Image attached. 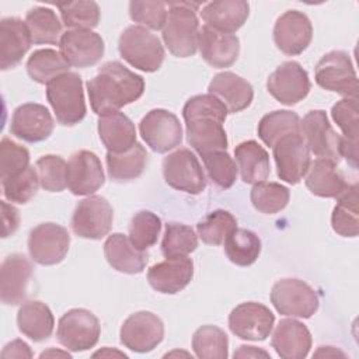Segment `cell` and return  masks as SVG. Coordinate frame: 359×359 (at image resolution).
Wrapping results in <instances>:
<instances>
[{"mask_svg": "<svg viewBox=\"0 0 359 359\" xmlns=\"http://www.w3.org/2000/svg\"><path fill=\"white\" fill-rule=\"evenodd\" d=\"M227 108L213 94L191 97L184 108L182 116L187 126V140L202 157L213 151L227 150V135L223 123Z\"/></svg>", "mask_w": 359, "mask_h": 359, "instance_id": "obj_1", "label": "cell"}, {"mask_svg": "<svg viewBox=\"0 0 359 359\" xmlns=\"http://www.w3.org/2000/svg\"><path fill=\"white\" fill-rule=\"evenodd\" d=\"M87 93L91 109L101 116L137 101L144 93V80L121 62L111 60L87 81Z\"/></svg>", "mask_w": 359, "mask_h": 359, "instance_id": "obj_2", "label": "cell"}, {"mask_svg": "<svg viewBox=\"0 0 359 359\" xmlns=\"http://www.w3.org/2000/svg\"><path fill=\"white\" fill-rule=\"evenodd\" d=\"M167 21L163 27V41L177 57L194 56L198 50L199 21L196 17L198 3L170 1Z\"/></svg>", "mask_w": 359, "mask_h": 359, "instance_id": "obj_3", "label": "cell"}, {"mask_svg": "<svg viewBox=\"0 0 359 359\" xmlns=\"http://www.w3.org/2000/svg\"><path fill=\"white\" fill-rule=\"evenodd\" d=\"M46 98L56 121L63 126H73L86 116L83 80L74 72H66L46 84Z\"/></svg>", "mask_w": 359, "mask_h": 359, "instance_id": "obj_4", "label": "cell"}, {"mask_svg": "<svg viewBox=\"0 0 359 359\" xmlns=\"http://www.w3.org/2000/svg\"><path fill=\"white\" fill-rule=\"evenodd\" d=\"M119 55L135 69L146 73L157 72L164 62V48L157 38L142 25H129L119 36Z\"/></svg>", "mask_w": 359, "mask_h": 359, "instance_id": "obj_5", "label": "cell"}, {"mask_svg": "<svg viewBox=\"0 0 359 359\" xmlns=\"http://www.w3.org/2000/svg\"><path fill=\"white\" fill-rule=\"evenodd\" d=\"M101 334V325L94 313L86 309L66 311L57 323L56 337L62 346L72 352L94 348Z\"/></svg>", "mask_w": 359, "mask_h": 359, "instance_id": "obj_6", "label": "cell"}, {"mask_svg": "<svg viewBox=\"0 0 359 359\" xmlns=\"http://www.w3.org/2000/svg\"><path fill=\"white\" fill-rule=\"evenodd\" d=\"M271 303L282 316L310 318L318 310V294L300 279L278 280L271 290Z\"/></svg>", "mask_w": 359, "mask_h": 359, "instance_id": "obj_7", "label": "cell"}, {"mask_svg": "<svg viewBox=\"0 0 359 359\" xmlns=\"http://www.w3.org/2000/svg\"><path fill=\"white\" fill-rule=\"evenodd\" d=\"M316 83L332 93L348 98L358 95V77L351 56L344 50H331L325 53L316 65Z\"/></svg>", "mask_w": 359, "mask_h": 359, "instance_id": "obj_8", "label": "cell"}, {"mask_svg": "<svg viewBox=\"0 0 359 359\" xmlns=\"http://www.w3.org/2000/svg\"><path fill=\"white\" fill-rule=\"evenodd\" d=\"M163 175L171 188L185 194L198 195L206 188V177L198 157L185 147L164 157Z\"/></svg>", "mask_w": 359, "mask_h": 359, "instance_id": "obj_9", "label": "cell"}, {"mask_svg": "<svg viewBox=\"0 0 359 359\" xmlns=\"http://www.w3.org/2000/svg\"><path fill=\"white\" fill-rule=\"evenodd\" d=\"M114 220L111 203L100 195H91L80 201L73 212L70 227L81 238L101 240L105 237Z\"/></svg>", "mask_w": 359, "mask_h": 359, "instance_id": "obj_10", "label": "cell"}, {"mask_svg": "<svg viewBox=\"0 0 359 359\" xmlns=\"http://www.w3.org/2000/svg\"><path fill=\"white\" fill-rule=\"evenodd\" d=\"M300 133L314 156L339 163L342 136L334 130L325 111L313 109L307 112L300 121Z\"/></svg>", "mask_w": 359, "mask_h": 359, "instance_id": "obj_11", "label": "cell"}, {"mask_svg": "<svg viewBox=\"0 0 359 359\" xmlns=\"http://www.w3.org/2000/svg\"><path fill=\"white\" fill-rule=\"evenodd\" d=\"M146 144L156 153H167L182 142V126L172 112L157 108L149 111L139 123Z\"/></svg>", "mask_w": 359, "mask_h": 359, "instance_id": "obj_12", "label": "cell"}, {"mask_svg": "<svg viewBox=\"0 0 359 359\" xmlns=\"http://www.w3.org/2000/svg\"><path fill=\"white\" fill-rule=\"evenodd\" d=\"M164 338V324L151 311H136L122 324L119 331L121 344L139 353L153 351Z\"/></svg>", "mask_w": 359, "mask_h": 359, "instance_id": "obj_13", "label": "cell"}, {"mask_svg": "<svg viewBox=\"0 0 359 359\" xmlns=\"http://www.w3.org/2000/svg\"><path fill=\"white\" fill-rule=\"evenodd\" d=\"M272 150L278 177L292 185L300 182L311 163L310 150L302 133H289L280 137Z\"/></svg>", "mask_w": 359, "mask_h": 359, "instance_id": "obj_14", "label": "cell"}, {"mask_svg": "<svg viewBox=\"0 0 359 359\" xmlns=\"http://www.w3.org/2000/svg\"><path fill=\"white\" fill-rule=\"evenodd\" d=\"M69 231L56 223H41L28 236V251L39 265H56L62 262L69 251Z\"/></svg>", "mask_w": 359, "mask_h": 359, "instance_id": "obj_15", "label": "cell"}, {"mask_svg": "<svg viewBox=\"0 0 359 359\" xmlns=\"http://www.w3.org/2000/svg\"><path fill=\"white\" fill-rule=\"evenodd\" d=\"M266 88L278 102L283 105H294L307 97L311 83L309 73L300 63L287 60L269 74Z\"/></svg>", "mask_w": 359, "mask_h": 359, "instance_id": "obj_16", "label": "cell"}, {"mask_svg": "<svg viewBox=\"0 0 359 359\" xmlns=\"http://www.w3.org/2000/svg\"><path fill=\"white\" fill-rule=\"evenodd\" d=\"M275 323L273 313L257 302H245L236 306L229 314L230 331L247 341H264L269 337Z\"/></svg>", "mask_w": 359, "mask_h": 359, "instance_id": "obj_17", "label": "cell"}, {"mask_svg": "<svg viewBox=\"0 0 359 359\" xmlns=\"http://www.w3.org/2000/svg\"><path fill=\"white\" fill-rule=\"evenodd\" d=\"M313 39L310 18L297 10H287L278 17L273 25V42L276 48L287 55L296 56L307 49Z\"/></svg>", "mask_w": 359, "mask_h": 359, "instance_id": "obj_18", "label": "cell"}, {"mask_svg": "<svg viewBox=\"0 0 359 359\" xmlns=\"http://www.w3.org/2000/svg\"><path fill=\"white\" fill-rule=\"evenodd\" d=\"M62 56L70 66L90 67L97 65L104 55V41L100 34L90 29H67L59 41Z\"/></svg>", "mask_w": 359, "mask_h": 359, "instance_id": "obj_19", "label": "cell"}, {"mask_svg": "<svg viewBox=\"0 0 359 359\" xmlns=\"http://www.w3.org/2000/svg\"><path fill=\"white\" fill-rule=\"evenodd\" d=\"M55 128L49 109L36 102H27L17 107L11 116L10 132L17 139L36 143L48 139Z\"/></svg>", "mask_w": 359, "mask_h": 359, "instance_id": "obj_20", "label": "cell"}, {"mask_svg": "<svg viewBox=\"0 0 359 359\" xmlns=\"http://www.w3.org/2000/svg\"><path fill=\"white\" fill-rule=\"evenodd\" d=\"M105 182L102 164L90 150H79L67 163V188L76 196L91 195Z\"/></svg>", "mask_w": 359, "mask_h": 359, "instance_id": "obj_21", "label": "cell"}, {"mask_svg": "<svg viewBox=\"0 0 359 359\" xmlns=\"http://www.w3.org/2000/svg\"><path fill=\"white\" fill-rule=\"evenodd\" d=\"M32 276V265L22 254L4 258L0 268V297L4 304L17 306L27 297V287Z\"/></svg>", "mask_w": 359, "mask_h": 359, "instance_id": "obj_22", "label": "cell"}, {"mask_svg": "<svg viewBox=\"0 0 359 359\" xmlns=\"http://www.w3.org/2000/svg\"><path fill=\"white\" fill-rule=\"evenodd\" d=\"M194 276V262L188 257L167 258L150 266L147 280L150 286L164 294H175L185 289Z\"/></svg>", "mask_w": 359, "mask_h": 359, "instance_id": "obj_23", "label": "cell"}, {"mask_svg": "<svg viewBox=\"0 0 359 359\" xmlns=\"http://www.w3.org/2000/svg\"><path fill=\"white\" fill-rule=\"evenodd\" d=\"M32 38L29 29L18 17H6L0 21V69L15 67L29 50Z\"/></svg>", "mask_w": 359, "mask_h": 359, "instance_id": "obj_24", "label": "cell"}, {"mask_svg": "<svg viewBox=\"0 0 359 359\" xmlns=\"http://www.w3.org/2000/svg\"><path fill=\"white\" fill-rule=\"evenodd\" d=\"M198 48L202 59L212 67H230L238 57L240 41L233 34H223L203 25L199 28Z\"/></svg>", "mask_w": 359, "mask_h": 359, "instance_id": "obj_25", "label": "cell"}, {"mask_svg": "<svg viewBox=\"0 0 359 359\" xmlns=\"http://www.w3.org/2000/svg\"><path fill=\"white\" fill-rule=\"evenodd\" d=\"M271 344L283 359H303L310 352L311 334L303 323L294 318H283L276 325Z\"/></svg>", "mask_w": 359, "mask_h": 359, "instance_id": "obj_26", "label": "cell"}, {"mask_svg": "<svg viewBox=\"0 0 359 359\" xmlns=\"http://www.w3.org/2000/svg\"><path fill=\"white\" fill-rule=\"evenodd\" d=\"M208 91L224 104L229 114H237L248 108L254 98L252 86L233 72L217 73L209 83Z\"/></svg>", "mask_w": 359, "mask_h": 359, "instance_id": "obj_27", "label": "cell"}, {"mask_svg": "<svg viewBox=\"0 0 359 359\" xmlns=\"http://www.w3.org/2000/svg\"><path fill=\"white\" fill-rule=\"evenodd\" d=\"M250 15V6L244 0H217L206 3L201 10V17L209 28L233 34L244 25Z\"/></svg>", "mask_w": 359, "mask_h": 359, "instance_id": "obj_28", "label": "cell"}, {"mask_svg": "<svg viewBox=\"0 0 359 359\" xmlns=\"http://www.w3.org/2000/svg\"><path fill=\"white\" fill-rule=\"evenodd\" d=\"M104 255L108 264L118 272L140 273L147 262V252L133 247L129 237L122 233H112L104 243Z\"/></svg>", "mask_w": 359, "mask_h": 359, "instance_id": "obj_29", "label": "cell"}, {"mask_svg": "<svg viewBox=\"0 0 359 359\" xmlns=\"http://www.w3.org/2000/svg\"><path fill=\"white\" fill-rule=\"evenodd\" d=\"M338 163L328 158H317L310 163L306 172V187L320 198H338L349 185L337 167Z\"/></svg>", "mask_w": 359, "mask_h": 359, "instance_id": "obj_30", "label": "cell"}, {"mask_svg": "<svg viewBox=\"0 0 359 359\" xmlns=\"http://www.w3.org/2000/svg\"><path fill=\"white\" fill-rule=\"evenodd\" d=\"M97 123L98 136L108 151L122 153L136 143L135 123L123 112L101 115Z\"/></svg>", "mask_w": 359, "mask_h": 359, "instance_id": "obj_31", "label": "cell"}, {"mask_svg": "<svg viewBox=\"0 0 359 359\" xmlns=\"http://www.w3.org/2000/svg\"><path fill=\"white\" fill-rule=\"evenodd\" d=\"M17 325L20 332L25 337L34 342H42L52 335L55 318L45 303L39 300H28L18 309Z\"/></svg>", "mask_w": 359, "mask_h": 359, "instance_id": "obj_32", "label": "cell"}, {"mask_svg": "<svg viewBox=\"0 0 359 359\" xmlns=\"http://www.w3.org/2000/svg\"><path fill=\"white\" fill-rule=\"evenodd\" d=\"M234 157L241 180L245 184L262 182L271 172L269 156L266 150L255 140H247L236 146Z\"/></svg>", "mask_w": 359, "mask_h": 359, "instance_id": "obj_33", "label": "cell"}, {"mask_svg": "<svg viewBox=\"0 0 359 359\" xmlns=\"http://www.w3.org/2000/svg\"><path fill=\"white\" fill-rule=\"evenodd\" d=\"M107 170L111 180L116 182L132 181L140 177L146 168L147 151L140 143H135L129 150L122 153L107 151Z\"/></svg>", "mask_w": 359, "mask_h": 359, "instance_id": "obj_34", "label": "cell"}, {"mask_svg": "<svg viewBox=\"0 0 359 359\" xmlns=\"http://www.w3.org/2000/svg\"><path fill=\"white\" fill-rule=\"evenodd\" d=\"M25 24L34 43L59 45L62 36V22L52 8L36 6L27 11Z\"/></svg>", "mask_w": 359, "mask_h": 359, "instance_id": "obj_35", "label": "cell"}, {"mask_svg": "<svg viewBox=\"0 0 359 359\" xmlns=\"http://www.w3.org/2000/svg\"><path fill=\"white\" fill-rule=\"evenodd\" d=\"M337 199L338 202L331 215L332 230L342 237H356L359 233L358 185H348Z\"/></svg>", "mask_w": 359, "mask_h": 359, "instance_id": "obj_36", "label": "cell"}, {"mask_svg": "<svg viewBox=\"0 0 359 359\" xmlns=\"http://www.w3.org/2000/svg\"><path fill=\"white\" fill-rule=\"evenodd\" d=\"M227 258L238 266L252 265L261 252L259 237L247 229H234L224 240Z\"/></svg>", "mask_w": 359, "mask_h": 359, "instance_id": "obj_37", "label": "cell"}, {"mask_svg": "<svg viewBox=\"0 0 359 359\" xmlns=\"http://www.w3.org/2000/svg\"><path fill=\"white\" fill-rule=\"evenodd\" d=\"M69 67L67 60L55 49H38L27 60L29 77L39 84H48L57 76L69 72Z\"/></svg>", "mask_w": 359, "mask_h": 359, "instance_id": "obj_38", "label": "cell"}, {"mask_svg": "<svg viewBox=\"0 0 359 359\" xmlns=\"http://www.w3.org/2000/svg\"><path fill=\"white\" fill-rule=\"evenodd\" d=\"M257 132L259 139L272 147L280 137L289 133H300V118L293 111H273L261 118Z\"/></svg>", "mask_w": 359, "mask_h": 359, "instance_id": "obj_39", "label": "cell"}, {"mask_svg": "<svg viewBox=\"0 0 359 359\" xmlns=\"http://www.w3.org/2000/svg\"><path fill=\"white\" fill-rule=\"evenodd\" d=\"M192 349L201 359H226L229 356V338L216 325H202L194 332Z\"/></svg>", "mask_w": 359, "mask_h": 359, "instance_id": "obj_40", "label": "cell"}, {"mask_svg": "<svg viewBox=\"0 0 359 359\" xmlns=\"http://www.w3.org/2000/svg\"><path fill=\"white\" fill-rule=\"evenodd\" d=\"M250 199L252 206L264 215H275L286 208L290 199V191L279 182L254 184Z\"/></svg>", "mask_w": 359, "mask_h": 359, "instance_id": "obj_41", "label": "cell"}, {"mask_svg": "<svg viewBox=\"0 0 359 359\" xmlns=\"http://www.w3.org/2000/svg\"><path fill=\"white\" fill-rule=\"evenodd\" d=\"M198 247V236L194 229L182 224L170 222L165 224L163 241H161V252L165 258H177L187 257Z\"/></svg>", "mask_w": 359, "mask_h": 359, "instance_id": "obj_42", "label": "cell"}, {"mask_svg": "<svg viewBox=\"0 0 359 359\" xmlns=\"http://www.w3.org/2000/svg\"><path fill=\"white\" fill-rule=\"evenodd\" d=\"M237 227V219L224 209H216L208 213L198 224V236L205 244L220 245L227 236Z\"/></svg>", "mask_w": 359, "mask_h": 359, "instance_id": "obj_43", "label": "cell"}, {"mask_svg": "<svg viewBox=\"0 0 359 359\" xmlns=\"http://www.w3.org/2000/svg\"><path fill=\"white\" fill-rule=\"evenodd\" d=\"M161 231L160 217L150 210H139L129 223V240L139 251H146L157 243Z\"/></svg>", "mask_w": 359, "mask_h": 359, "instance_id": "obj_44", "label": "cell"}, {"mask_svg": "<svg viewBox=\"0 0 359 359\" xmlns=\"http://www.w3.org/2000/svg\"><path fill=\"white\" fill-rule=\"evenodd\" d=\"M62 22L69 29L95 28L100 21V6L95 1H70L57 4Z\"/></svg>", "mask_w": 359, "mask_h": 359, "instance_id": "obj_45", "label": "cell"}, {"mask_svg": "<svg viewBox=\"0 0 359 359\" xmlns=\"http://www.w3.org/2000/svg\"><path fill=\"white\" fill-rule=\"evenodd\" d=\"M39 185L38 172L32 165H28L21 172L1 181L4 198L20 205L31 201L35 196Z\"/></svg>", "mask_w": 359, "mask_h": 359, "instance_id": "obj_46", "label": "cell"}, {"mask_svg": "<svg viewBox=\"0 0 359 359\" xmlns=\"http://www.w3.org/2000/svg\"><path fill=\"white\" fill-rule=\"evenodd\" d=\"M39 184L45 191L62 192L67 187V163L56 154H45L35 163Z\"/></svg>", "mask_w": 359, "mask_h": 359, "instance_id": "obj_47", "label": "cell"}, {"mask_svg": "<svg viewBox=\"0 0 359 359\" xmlns=\"http://www.w3.org/2000/svg\"><path fill=\"white\" fill-rule=\"evenodd\" d=\"M209 180L220 189L233 187L237 178V164L227 151H213L202 156Z\"/></svg>", "mask_w": 359, "mask_h": 359, "instance_id": "obj_48", "label": "cell"}, {"mask_svg": "<svg viewBox=\"0 0 359 359\" xmlns=\"http://www.w3.org/2000/svg\"><path fill=\"white\" fill-rule=\"evenodd\" d=\"M168 14L165 1H142L133 0L129 3L130 18L150 29H163Z\"/></svg>", "mask_w": 359, "mask_h": 359, "instance_id": "obj_49", "label": "cell"}, {"mask_svg": "<svg viewBox=\"0 0 359 359\" xmlns=\"http://www.w3.org/2000/svg\"><path fill=\"white\" fill-rule=\"evenodd\" d=\"M28 165H29V151L24 146L4 136L0 143L1 181L21 172Z\"/></svg>", "mask_w": 359, "mask_h": 359, "instance_id": "obj_50", "label": "cell"}, {"mask_svg": "<svg viewBox=\"0 0 359 359\" xmlns=\"http://www.w3.org/2000/svg\"><path fill=\"white\" fill-rule=\"evenodd\" d=\"M331 116L338 128L342 130V137L358 142L359 135V116H358V100L342 98L331 108Z\"/></svg>", "mask_w": 359, "mask_h": 359, "instance_id": "obj_51", "label": "cell"}, {"mask_svg": "<svg viewBox=\"0 0 359 359\" xmlns=\"http://www.w3.org/2000/svg\"><path fill=\"white\" fill-rule=\"evenodd\" d=\"M1 217H3V233L1 237L6 238L13 236L20 226V212L11 203L1 201Z\"/></svg>", "mask_w": 359, "mask_h": 359, "instance_id": "obj_52", "label": "cell"}, {"mask_svg": "<svg viewBox=\"0 0 359 359\" xmlns=\"http://www.w3.org/2000/svg\"><path fill=\"white\" fill-rule=\"evenodd\" d=\"M1 358H32V351L27 342L14 339L3 348Z\"/></svg>", "mask_w": 359, "mask_h": 359, "instance_id": "obj_53", "label": "cell"}, {"mask_svg": "<svg viewBox=\"0 0 359 359\" xmlns=\"http://www.w3.org/2000/svg\"><path fill=\"white\" fill-rule=\"evenodd\" d=\"M258 356L269 358V353L255 346H247V345H241L238 351L234 352V358H258Z\"/></svg>", "mask_w": 359, "mask_h": 359, "instance_id": "obj_54", "label": "cell"}, {"mask_svg": "<svg viewBox=\"0 0 359 359\" xmlns=\"http://www.w3.org/2000/svg\"><path fill=\"white\" fill-rule=\"evenodd\" d=\"M314 355L316 356H345V353L335 349L334 346H320V349Z\"/></svg>", "mask_w": 359, "mask_h": 359, "instance_id": "obj_55", "label": "cell"}, {"mask_svg": "<svg viewBox=\"0 0 359 359\" xmlns=\"http://www.w3.org/2000/svg\"><path fill=\"white\" fill-rule=\"evenodd\" d=\"M55 356H60V358H72V355L69 352L65 351H57L55 348H49L48 351H43L39 358H55Z\"/></svg>", "mask_w": 359, "mask_h": 359, "instance_id": "obj_56", "label": "cell"}, {"mask_svg": "<svg viewBox=\"0 0 359 359\" xmlns=\"http://www.w3.org/2000/svg\"><path fill=\"white\" fill-rule=\"evenodd\" d=\"M93 356H94V358H97V356H107V358H111V356H121V358H128L123 352H119V351H115V349L111 351L108 346H105L104 349L95 352Z\"/></svg>", "mask_w": 359, "mask_h": 359, "instance_id": "obj_57", "label": "cell"}]
</instances>
